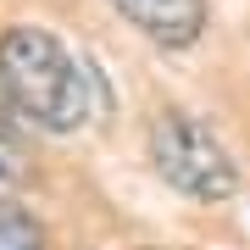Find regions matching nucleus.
I'll return each instance as SVG.
<instances>
[{
    "label": "nucleus",
    "mask_w": 250,
    "mask_h": 250,
    "mask_svg": "<svg viewBox=\"0 0 250 250\" xmlns=\"http://www.w3.org/2000/svg\"><path fill=\"white\" fill-rule=\"evenodd\" d=\"M150 161H156L161 178L189 200H228L239 189V172H233L223 139L200 117H189L178 106L150 117Z\"/></svg>",
    "instance_id": "nucleus-2"
},
{
    "label": "nucleus",
    "mask_w": 250,
    "mask_h": 250,
    "mask_svg": "<svg viewBox=\"0 0 250 250\" xmlns=\"http://www.w3.org/2000/svg\"><path fill=\"white\" fill-rule=\"evenodd\" d=\"M0 95L28 123L67 134L106 111V78L89 56L67 50L45 28H11L0 34Z\"/></svg>",
    "instance_id": "nucleus-1"
},
{
    "label": "nucleus",
    "mask_w": 250,
    "mask_h": 250,
    "mask_svg": "<svg viewBox=\"0 0 250 250\" xmlns=\"http://www.w3.org/2000/svg\"><path fill=\"white\" fill-rule=\"evenodd\" d=\"M111 6L167 50L195 45L200 28H206V0H111Z\"/></svg>",
    "instance_id": "nucleus-3"
},
{
    "label": "nucleus",
    "mask_w": 250,
    "mask_h": 250,
    "mask_svg": "<svg viewBox=\"0 0 250 250\" xmlns=\"http://www.w3.org/2000/svg\"><path fill=\"white\" fill-rule=\"evenodd\" d=\"M0 250H45V228L22 200L0 195Z\"/></svg>",
    "instance_id": "nucleus-4"
}]
</instances>
